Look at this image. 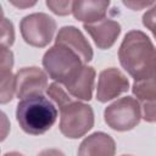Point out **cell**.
Listing matches in <instances>:
<instances>
[{
	"instance_id": "cell-17",
	"label": "cell",
	"mask_w": 156,
	"mask_h": 156,
	"mask_svg": "<svg viewBox=\"0 0 156 156\" xmlns=\"http://www.w3.org/2000/svg\"><path fill=\"white\" fill-rule=\"evenodd\" d=\"M13 43H15L13 23L10 20L4 17L2 21L0 22V45L10 48Z\"/></svg>"
},
{
	"instance_id": "cell-15",
	"label": "cell",
	"mask_w": 156,
	"mask_h": 156,
	"mask_svg": "<svg viewBox=\"0 0 156 156\" xmlns=\"http://www.w3.org/2000/svg\"><path fill=\"white\" fill-rule=\"evenodd\" d=\"M110 0H74L72 15L77 21L83 23H93L105 18Z\"/></svg>"
},
{
	"instance_id": "cell-7",
	"label": "cell",
	"mask_w": 156,
	"mask_h": 156,
	"mask_svg": "<svg viewBox=\"0 0 156 156\" xmlns=\"http://www.w3.org/2000/svg\"><path fill=\"white\" fill-rule=\"evenodd\" d=\"M48 74L39 67H23L15 74V94L18 99L46 91Z\"/></svg>"
},
{
	"instance_id": "cell-6",
	"label": "cell",
	"mask_w": 156,
	"mask_h": 156,
	"mask_svg": "<svg viewBox=\"0 0 156 156\" xmlns=\"http://www.w3.org/2000/svg\"><path fill=\"white\" fill-rule=\"evenodd\" d=\"M20 30L23 40L28 45L45 48L55 35L56 21L44 12L30 13L21 20Z\"/></svg>"
},
{
	"instance_id": "cell-21",
	"label": "cell",
	"mask_w": 156,
	"mask_h": 156,
	"mask_svg": "<svg viewBox=\"0 0 156 156\" xmlns=\"http://www.w3.org/2000/svg\"><path fill=\"white\" fill-rule=\"evenodd\" d=\"M154 13H155V6H151L150 10L146 13H144V16H143V23H144V26L147 29H150L151 32H154V22H155L154 21L155 20Z\"/></svg>"
},
{
	"instance_id": "cell-16",
	"label": "cell",
	"mask_w": 156,
	"mask_h": 156,
	"mask_svg": "<svg viewBox=\"0 0 156 156\" xmlns=\"http://www.w3.org/2000/svg\"><path fill=\"white\" fill-rule=\"evenodd\" d=\"M46 94L49 95V98L52 99V101L58 106V108L69 102L71 100H73V96H71L68 91L65 88H62L61 84H58L57 82H54L50 85H48Z\"/></svg>"
},
{
	"instance_id": "cell-4",
	"label": "cell",
	"mask_w": 156,
	"mask_h": 156,
	"mask_svg": "<svg viewBox=\"0 0 156 156\" xmlns=\"http://www.w3.org/2000/svg\"><path fill=\"white\" fill-rule=\"evenodd\" d=\"M60 132L68 139H78L94 127V111L88 104L71 100L60 107Z\"/></svg>"
},
{
	"instance_id": "cell-13",
	"label": "cell",
	"mask_w": 156,
	"mask_h": 156,
	"mask_svg": "<svg viewBox=\"0 0 156 156\" xmlns=\"http://www.w3.org/2000/svg\"><path fill=\"white\" fill-rule=\"evenodd\" d=\"M95 74L96 73H95L94 67L84 65L80 72L63 87L68 91V94L73 96L74 99L89 101L93 98Z\"/></svg>"
},
{
	"instance_id": "cell-5",
	"label": "cell",
	"mask_w": 156,
	"mask_h": 156,
	"mask_svg": "<svg viewBox=\"0 0 156 156\" xmlns=\"http://www.w3.org/2000/svg\"><path fill=\"white\" fill-rule=\"evenodd\" d=\"M105 123L113 130L127 132L135 128L141 119L140 105L136 99L124 96L111 105L104 111Z\"/></svg>"
},
{
	"instance_id": "cell-19",
	"label": "cell",
	"mask_w": 156,
	"mask_h": 156,
	"mask_svg": "<svg viewBox=\"0 0 156 156\" xmlns=\"http://www.w3.org/2000/svg\"><path fill=\"white\" fill-rule=\"evenodd\" d=\"M123 5L133 11H140L154 6L155 0H122Z\"/></svg>"
},
{
	"instance_id": "cell-9",
	"label": "cell",
	"mask_w": 156,
	"mask_h": 156,
	"mask_svg": "<svg viewBox=\"0 0 156 156\" xmlns=\"http://www.w3.org/2000/svg\"><path fill=\"white\" fill-rule=\"evenodd\" d=\"M83 27L91 37L95 45L101 50L112 48L121 34V24L110 18H102L93 23H84Z\"/></svg>"
},
{
	"instance_id": "cell-2",
	"label": "cell",
	"mask_w": 156,
	"mask_h": 156,
	"mask_svg": "<svg viewBox=\"0 0 156 156\" xmlns=\"http://www.w3.org/2000/svg\"><path fill=\"white\" fill-rule=\"evenodd\" d=\"M16 119L24 133L40 135L55 124L57 108L43 94L27 96L21 99L17 105Z\"/></svg>"
},
{
	"instance_id": "cell-10",
	"label": "cell",
	"mask_w": 156,
	"mask_h": 156,
	"mask_svg": "<svg viewBox=\"0 0 156 156\" xmlns=\"http://www.w3.org/2000/svg\"><path fill=\"white\" fill-rule=\"evenodd\" d=\"M55 44L67 46L73 52H76L84 63H88L93 58V49L84 34L74 26L62 27L55 39Z\"/></svg>"
},
{
	"instance_id": "cell-12",
	"label": "cell",
	"mask_w": 156,
	"mask_h": 156,
	"mask_svg": "<svg viewBox=\"0 0 156 156\" xmlns=\"http://www.w3.org/2000/svg\"><path fill=\"white\" fill-rule=\"evenodd\" d=\"M13 63V52L9 48L0 45V105L10 102L15 95Z\"/></svg>"
},
{
	"instance_id": "cell-22",
	"label": "cell",
	"mask_w": 156,
	"mask_h": 156,
	"mask_svg": "<svg viewBox=\"0 0 156 156\" xmlns=\"http://www.w3.org/2000/svg\"><path fill=\"white\" fill-rule=\"evenodd\" d=\"M9 2L12 6H15L16 9L24 10V9H29V7H33L34 5H37L38 0H9Z\"/></svg>"
},
{
	"instance_id": "cell-3",
	"label": "cell",
	"mask_w": 156,
	"mask_h": 156,
	"mask_svg": "<svg viewBox=\"0 0 156 156\" xmlns=\"http://www.w3.org/2000/svg\"><path fill=\"white\" fill-rule=\"evenodd\" d=\"M85 63L67 46L55 44L43 56V67L46 74L61 85L72 80Z\"/></svg>"
},
{
	"instance_id": "cell-14",
	"label": "cell",
	"mask_w": 156,
	"mask_h": 156,
	"mask_svg": "<svg viewBox=\"0 0 156 156\" xmlns=\"http://www.w3.org/2000/svg\"><path fill=\"white\" fill-rule=\"evenodd\" d=\"M115 152V140L102 132H95L87 136L78 149V155L80 156H112Z\"/></svg>"
},
{
	"instance_id": "cell-11",
	"label": "cell",
	"mask_w": 156,
	"mask_h": 156,
	"mask_svg": "<svg viewBox=\"0 0 156 156\" xmlns=\"http://www.w3.org/2000/svg\"><path fill=\"white\" fill-rule=\"evenodd\" d=\"M132 91L136 96V100L140 105L141 117L149 122L154 123L156 119L155 110V99H156V84L155 77L134 80L132 85Z\"/></svg>"
},
{
	"instance_id": "cell-20",
	"label": "cell",
	"mask_w": 156,
	"mask_h": 156,
	"mask_svg": "<svg viewBox=\"0 0 156 156\" xmlns=\"http://www.w3.org/2000/svg\"><path fill=\"white\" fill-rule=\"evenodd\" d=\"M11 129V124H10V119L6 116L5 112L0 111V141H4Z\"/></svg>"
},
{
	"instance_id": "cell-8",
	"label": "cell",
	"mask_w": 156,
	"mask_h": 156,
	"mask_svg": "<svg viewBox=\"0 0 156 156\" xmlns=\"http://www.w3.org/2000/svg\"><path fill=\"white\" fill-rule=\"evenodd\" d=\"M129 89V82L126 74L118 68L110 67L100 72L96 88V100L100 102H107L127 93Z\"/></svg>"
},
{
	"instance_id": "cell-23",
	"label": "cell",
	"mask_w": 156,
	"mask_h": 156,
	"mask_svg": "<svg viewBox=\"0 0 156 156\" xmlns=\"http://www.w3.org/2000/svg\"><path fill=\"white\" fill-rule=\"evenodd\" d=\"M2 18H4V11H2V7L0 5V22L2 21Z\"/></svg>"
},
{
	"instance_id": "cell-1",
	"label": "cell",
	"mask_w": 156,
	"mask_h": 156,
	"mask_svg": "<svg viewBox=\"0 0 156 156\" xmlns=\"http://www.w3.org/2000/svg\"><path fill=\"white\" fill-rule=\"evenodd\" d=\"M118 58L121 66L134 80L155 77V46L144 32L133 29L124 35L118 49Z\"/></svg>"
},
{
	"instance_id": "cell-18",
	"label": "cell",
	"mask_w": 156,
	"mask_h": 156,
	"mask_svg": "<svg viewBox=\"0 0 156 156\" xmlns=\"http://www.w3.org/2000/svg\"><path fill=\"white\" fill-rule=\"evenodd\" d=\"M49 10L57 16H68L72 12L74 0H45Z\"/></svg>"
}]
</instances>
